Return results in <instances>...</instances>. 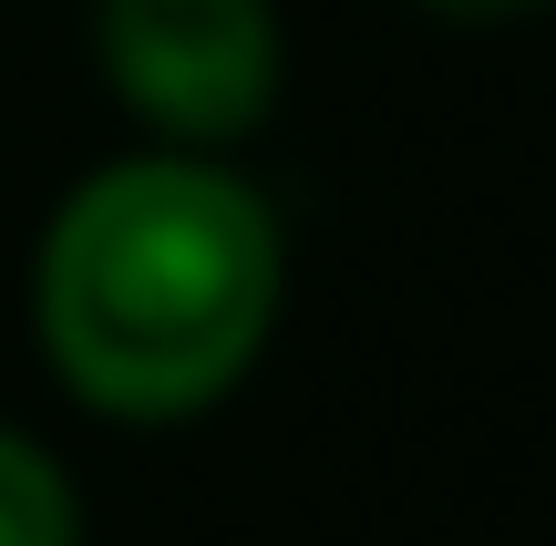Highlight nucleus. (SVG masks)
Masks as SVG:
<instances>
[{
	"instance_id": "f257e3e1",
	"label": "nucleus",
	"mask_w": 556,
	"mask_h": 546,
	"mask_svg": "<svg viewBox=\"0 0 556 546\" xmlns=\"http://www.w3.org/2000/svg\"><path fill=\"white\" fill-rule=\"evenodd\" d=\"M289 238L227 155L144 144L62 186L31 247V341L103 423H197L258 371Z\"/></svg>"
},
{
	"instance_id": "f03ea898",
	"label": "nucleus",
	"mask_w": 556,
	"mask_h": 546,
	"mask_svg": "<svg viewBox=\"0 0 556 546\" xmlns=\"http://www.w3.org/2000/svg\"><path fill=\"white\" fill-rule=\"evenodd\" d=\"M93 73L155 144L227 155L278 114V0H93Z\"/></svg>"
},
{
	"instance_id": "7ed1b4c3",
	"label": "nucleus",
	"mask_w": 556,
	"mask_h": 546,
	"mask_svg": "<svg viewBox=\"0 0 556 546\" xmlns=\"http://www.w3.org/2000/svg\"><path fill=\"white\" fill-rule=\"evenodd\" d=\"M0 546H83V495L52 444L0 423Z\"/></svg>"
},
{
	"instance_id": "20e7f679",
	"label": "nucleus",
	"mask_w": 556,
	"mask_h": 546,
	"mask_svg": "<svg viewBox=\"0 0 556 546\" xmlns=\"http://www.w3.org/2000/svg\"><path fill=\"white\" fill-rule=\"evenodd\" d=\"M422 21H443V31H516V21L556 11V0H413Z\"/></svg>"
}]
</instances>
